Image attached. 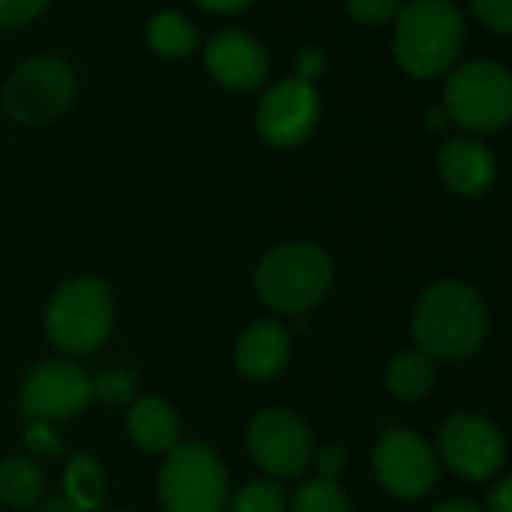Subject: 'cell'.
<instances>
[{
	"label": "cell",
	"mask_w": 512,
	"mask_h": 512,
	"mask_svg": "<svg viewBox=\"0 0 512 512\" xmlns=\"http://www.w3.org/2000/svg\"><path fill=\"white\" fill-rule=\"evenodd\" d=\"M488 332L482 296L461 281L428 287L413 308V338L431 362H461L479 350Z\"/></svg>",
	"instance_id": "obj_1"
},
{
	"label": "cell",
	"mask_w": 512,
	"mask_h": 512,
	"mask_svg": "<svg viewBox=\"0 0 512 512\" xmlns=\"http://www.w3.org/2000/svg\"><path fill=\"white\" fill-rule=\"evenodd\" d=\"M464 37V16L452 0H407L395 19L392 52L407 76L437 79L458 61Z\"/></svg>",
	"instance_id": "obj_2"
},
{
	"label": "cell",
	"mask_w": 512,
	"mask_h": 512,
	"mask_svg": "<svg viewBox=\"0 0 512 512\" xmlns=\"http://www.w3.org/2000/svg\"><path fill=\"white\" fill-rule=\"evenodd\" d=\"M332 256L314 241H287L272 247L253 275L260 302L278 314H305L323 302L332 287Z\"/></svg>",
	"instance_id": "obj_3"
},
{
	"label": "cell",
	"mask_w": 512,
	"mask_h": 512,
	"mask_svg": "<svg viewBox=\"0 0 512 512\" xmlns=\"http://www.w3.org/2000/svg\"><path fill=\"white\" fill-rule=\"evenodd\" d=\"M115 323V299L100 278H73L61 284L46 305L49 341L73 356L97 350Z\"/></svg>",
	"instance_id": "obj_4"
},
{
	"label": "cell",
	"mask_w": 512,
	"mask_h": 512,
	"mask_svg": "<svg viewBox=\"0 0 512 512\" xmlns=\"http://www.w3.org/2000/svg\"><path fill=\"white\" fill-rule=\"evenodd\" d=\"M443 112L470 133H497L512 124V73L497 61L458 64L443 88Z\"/></svg>",
	"instance_id": "obj_5"
},
{
	"label": "cell",
	"mask_w": 512,
	"mask_h": 512,
	"mask_svg": "<svg viewBox=\"0 0 512 512\" xmlns=\"http://www.w3.org/2000/svg\"><path fill=\"white\" fill-rule=\"evenodd\" d=\"M160 503L166 512H223L229 473L205 443H178L160 470Z\"/></svg>",
	"instance_id": "obj_6"
},
{
	"label": "cell",
	"mask_w": 512,
	"mask_h": 512,
	"mask_svg": "<svg viewBox=\"0 0 512 512\" xmlns=\"http://www.w3.org/2000/svg\"><path fill=\"white\" fill-rule=\"evenodd\" d=\"M79 79L73 67L58 55L28 58L13 70L4 88V112L25 127H43L58 121L76 100Z\"/></svg>",
	"instance_id": "obj_7"
},
{
	"label": "cell",
	"mask_w": 512,
	"mask_h": 512,
	"mask_svg": "<svg viewBox=\"0 0 512 512\" xmlns=\"http://www.w3.org/2000/svg\"><path fill=\"white\" fill-rule=\"evenodd\" d=\"M247 449L253 461L275 479L302 476L314 461V437L293 410H263L247 428Z\"/></svg>",
	"instance_id": "obj_8"
},
{
	"label": "cell",
	"mask_w": 512,
	"mask_h": 512,
	"mask_svg": "<svg viewBox=\"0 0 512 512\" xmlns=\"http://www.w3.org/2000/svg\"><path fill=\"white\" fill-rule=\"evenodd\" d=\"M320 124V94L296 76L275 82L256 103V133L272 148H299Z\"/></svg>",
	"instance_id": "obj_9"
},
{
	"label": "cell",
	"mask_w": 512,
	"mask_h": 512,
	"mask_svg": "<svg viewBox=\"0 0 512 512\" xmlns=\"http://www.w3.org/2000/svg\"><path fill=\"white\" fill-rule=\"evenodd\" d=\"M22 413L31 422H67L91 401V377L67 359L40 362L22 383Z\"/></svg>",
	"instance_id": "obj_10"
},
{
	"label": "cell",
	"mask_w": 512,
	"mask_h": 512,
	"mask_svg": "<svg viewBox=\"0 0 512 512\" xmlns=\"http://www.w3.org/2000/svg\"><path fill=\"white\" fill-rule=\"evenodd\" d=\"M374 473L389 494L413 500L434 488L437 452L422 434L410 428H392L374 446Z\"/></svg>",
	"instance_id": "obj_11"
},
{
	"label": "cell",
	"mask_w": 512,
	"mask_h": 512,
	"mask_svg": "<svg viewBox=\"0 0 512 512\" xmlns=\"http://www.w3.org/2000/svg\"><path fill=\"white\" fill-rule=\"evenodd\" d=\"M443 464L464 479H488L503 464V437L479 413H452L437 431Z\"/></svg>",
	"instance_id": "obj_12"
},
{
	"label": "cell",
	"mask_w": 512,
	"mask_h": 512,
	"mask_svg": "<svg viewBox=\"0 0 512 512\" xmlns=\"http://www.w3.org/2000/svg\"><path fill=\"white\" fill-rule=\"evenodd\" d=\"M202 64L211 82L226 91H253L269 79L272 58L260 37L241 28H223L211 34L202 49Z\"/></svg>",
	"instance_id": "obj_13"
},
{
	"label": "cell",
	"mask_w": 512,
	"mask_h": 512,
	"mask_svg": "<svg viewBox=\"0 0 512 512\" xmlns=\"http://www.w3.org/2000/svg\"><path fill=\"white\" fill-rule=\"evenodd\" d=\"M293 338L278 320H260L247 326L235 341V368L250 380H269L290 362Z\"/></svg>",
	"instance_id": "obj_14"
},
{
	"label": "cell",
	"mask_w": 512,
	"mask_h": 512,
	"mask_svg": "<svg viewBox=\"0 0 512 512\" xmlns=\"http://www.w3.org/2000/svg\"><path fill=\"white\" fill-rule=\"evenodd\" d=\"M437 169L443 184L458 196H479L494 178V157L491 151L467 136L446 139L437 154Z\"/></svg>",
	"instance_id": "obj_15"
},
{
	"label": "cell",
	"mask_w": 512,
	"mask_h": 512,
	"mask_svg": "<svg viewBox=\"0 0 512 512\" xmlns=\"http://www.w3.org/2000/svg\"><path fill=\"white\" fill-rule=\"evenodd\" d=\"M127 434L145 452H172L181 437V419L163 398H139L127 413Z\"/></svg>",
	"instance_id": "obj_16"
},
{
	"label": "cell",
	"mask_w": 512,
	"mask_h": 512,
	"mask_svg": "<svg viewBox=\"0 0 512 512\" xmlns=\"http://www.w3.org/2000/svg\"><path fill=\"white\" fill-rule=\"evenodd\" d=\"M145 46L166 61L190 58L199 46L196 22L181 10H160L145 25Z\"/></svg>",
	"instance_id": "obj_17"
},
{
	"label": "cell",
	"mask_w": 512,
	"mask_h": 512,
	"mask_svg": "<svg viewBox=\"0 0 512 512\" xmlns=\"http://www.w3.org/2000/svg\"><path fill=\"white\" fill-rule=\"evenodd\" d=\"M437 380L434 362L419 350H404L386 365V389L401 401H416L431 392Z\"/></svg>",
	"instance_id": "obj_18"
},
{
	"label": "cell",
	"mask_w": 512,
	"mask_h": 512,
	"mask_svg": "<svg viewBox=\"0 0 512 512\" xmlns=\"http://www.w3.org/2000/svg\"><path fill=\"white\" fill-rule=\"evenodd\" d=\"M46 488V476L37 461L28 455H13L0 464V500L16 506V509H31L40 503Z\"/></svg>",
	"instance_id": "obj_19"
},
{
	"label": "cell",
	"mask_w": 512,
	"mask_h": 512,
	"mask_svg": "<svg viewBox=\"0 0 512 512\" xmlns=\"http://www.w3.org/2000/svg\"><path fill=\"white\" fill-rule=\"evenodd\" d=\"M64 497L82 512H91L106 497V476L88 452H76L64 470Z\"/></svg>",
	"instance_id": "obj_20"
},
{
	"label": "cell",
	"mask_w": 512,
	"mask_h": 512,
	"mask_svg": "<svg viewBox=\"0 0 512 512\" xmlns=\"http://www.w3.org/2000/svg\"><path fill=\"white\" fill-rule=\"evenodd\" d=\"M290 494L278 479H250L232 494L229 512H287Z\"/></svg>",
	"instance_id": "obj_21"
},
{
	"label": "cell",
	"mask_w": 512,
	"mask_h": 512,
	"mask_svg": "<svg viewBox=\"0 0 512 512\" xmlns=\"http://www.w3.org/2000/svg\"><path fill=\"white\" fill-rule=\"evenodd\" d=\"M293 512H353V506L335 482L311 479L296 491Z\"/></svg>",
	"instance_id": "obj_22"
},
{
	"label": "cell",
	"mask_w": 512,
	"mask_h": 512,
	"mask_svg": "<svg viewBox=\"0 0 512 512\" xmlns=\"http://www.w3.org/2000/svg\"><path fill=\"white\" fill-rule=\"evenodd\" d=\"M136 377L124 368H112V371H103L97 380H91V398L109 404V407H118V404H127L136 398Z\"/></svg>",
	"instance_id": "obj_23"
},
{
	"label": "cell",
	"mask_w": 512,
	"mask_h": 512,
	"mask_svg": "<svg viewBox=\"0 0 512 512\" xmlns=\"http://www.w3.org/2000/svg\"><path fill=\"white\" fill-rule=\"evenodd\" d=\"M52 0H0V31H22L34 25Z\"/></svg>",
	"instance_id": "obj_24"
},
{
	"label": "cell",
	"mask_w": 512,
	"mask_h": 512,
	"mask_svg": "<svg viewBox=\"0 0 512 512\" xmlns=\"http://www.w3.org/2000/svg\"><path fill=\"white\" fill-rule=\"evenodd\" d=\"M479 25L500 37H512V0H467Z\"/></svg>",
	"instance_id": "obj_25"
},
{
	"label": "cell",
	"mask_w": 512,
	"mask_h": 512,
	"mask_svg": "<svg viewBox=\"0 0 512 512\" xmlns=\"http://www.w3.org/2000/svg\"><path fill=\"white\" fill-rule=\"evenodd\" d=\"M22 440H25V449L31 458H55L64 452V440L55 431V425H49V422H31L25 428Z\"/></svg>",
	"instance_id": "obj_26"
},
{
	"label": "cell",
	"mask_w": 512,
	"mask_h": 512,
	"mask_svg": "<svg viewBox=\"0 0 512 512\" xmlns=\"http://www.w3.org/2000/svg\"><path fill=\"white\" fill-rule=\"evenodd\" d=\"M347 10L362 25H389L401 13V0H347Z\"/></svg>",
	"instance_id": "obj_27"
},
{
	"label": "cell",
	"mask_w": 512,
	"mask_h": 512,
	"mask_svg": "<svg viewBox=\"0 0 512 512\" xmlns=\"http://www.w3.org/2000/svg\"><path fill=\"white\" fill-rule=\"evenodd\" d=\"M326 52L320 49V46H302L299 52H296V79H302V82H317L323 73H326Z\"/></svg>",
	"instance_id": "obj_28"
},
{
	"label": "cell",
	"mask_w": 512,
	"mask_h": 512,
	"mask_svg": "<svg viewBox=\"0 0 512 512\" xmlns=\"http://www.w3.org/2000/svg\"><path fill=\"white\" fill-rule=\"evenodd\" d=\"M314 461H317V479H326V482H335V476L344 470V464H347V452L338 446V443H326V446H320L317 449V455H314Z\"/></svg>",
	"instance_id": "obj_29"
},
{
	"label": "cell",
	"mask_w": 512,
	"mask_h": 512,
	"mask_svg": "<svg viewBox=\"0 0 512 512\" xmlns=\"http://www.w3.org/2000/svg\"><path fill=\"white\" fill-rule=\"evenodd\" d=\"M193 4L211 16H232V13H241L247 10L253 0H193Z\"/></svg>",
	"instance_id": "obj_30"
},
{
	"label": "cell",
	"mask_w": 512,
	"mask_h": 512,
	"mask_svg": "<svg viewBox=\"0 0 512 512\" xmlns=\"http://www.w3.org/2000/svg\"><path fill=\"white\" fill-rule=\"evenodd\" d=\"M488 509L491 512H512V476H503L491 494H488Z\"/></svg>",
	"instance_id": "obj_31"
},
{
	"label": "cell",
	"mask_w": 512,
	"mask_h": 512,
	"mask_svg": "<svg viewBox=\"0 0 512 512\" xmlns=\"http://www.w3.org/2000/svg\"><path fill=\"white\" fill-rule=\"evenodd\" d=\"M431 512H485L479 503H473V500H467V497H449V500H443L440 506H434Z\"/></svg>",
	"instance_id": "obj_32"
},
{
	"label": "cell",
	"mask_w": 512,
	"mask_h": 512,
	"mask_svg": "<svg viewBox=\"0 0 512 512\" xmlns=\"http://www.w3.org/2000/svg\"><path fill=\"white\" fill-rule=\"evenodd\" d=\"M37 512H82L76 503H70L64 494H58V497H49V500H43L40 506H37Z\"/></svg>",
	"instance_id": "obj_33"
},
{
	"label": "cell",
	"mask_w": 512,
	"mask_h": 512,
	"mask_svg": "<svg viewBox=\"0 0 512 512\" xmlns=\"http://www.w3.org/2000/svg\"><path fill=\"white\" fill-rule=\"evenodd\" d=\"M446 121H449V115H446L443 109H431V112L425 115V124H428L431 130H440V127H443Z\"/></svg>",
	"instance_id": "obj_34"
},
{
	"label": "cell",
	"mask_w": 512,
	"mask_h": 512,
	"mask_svg": "<svg viewBox=\"0 0 512 512\" xmlns=\"http://www.w3.org/2000/svg\"><path fill=\"white\" fill-rule=\"evenodd\" d=\"M115 512H130V509H115Z\"/></svg>",
	"instance_id": "obj_35"
}]
</instances>
